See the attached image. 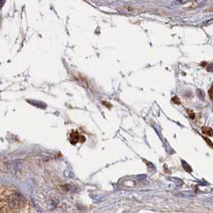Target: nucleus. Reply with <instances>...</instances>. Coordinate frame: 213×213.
<instances>
[{
    "label": "nucleus",
    "instance_id": "nucleus-2",
    "mask_svg": "<svg viewBox=\"0 0 213 213\" xmlns=\"http://www.w3.org/2000/svg\"><path fill=\"white\" fill-rule=\"evenodd\" d=\"M202 132H203V134L207 135V136H213V132L210 127H203V128H202Z\"/></svg>",
    "mask_w": 213,
    "mask_h": 213
},
{
    "label": "nucleus",
    "instance_id": "nucleus-3",
    "mask_svg": "<svg viewBox=\"0 0 213 213\" xmlns=\"http://www.w3.org/2000/svg\"><path fill=\"white\" fill-rule=\"evenodd\" d=\"M71 142H72V140H75V142L77 143L79 140V133L77 132H74V134L71 133Z\"/></svg>",
    "mask_w": 213,
    "mask_h": 213
},
{
    "label": "nucleus",
    "instance_id": "nucleus-4",
    "mask_svg": "<svg viewBox=\"0 0 213 213\" xmlns=\"http://www.w3.org/2000/svg\"><path fill=\"white\" fill-rule=\"evenodd\" d=\"M209 95H210V98H211V101H212V103H213V85L211 87V89L209 90Z\"/></svg>",
    "mask_w": 213,
    "mask_h": 213
},
{
    "label": "nucleus",
    "instance_id": "nucleus-1",
    "mask_svg": "<svg viewBox=\"0 0 213 213\" xmlns=\"http://www.w3.org/2000/svg\"><path fill=\"white\" fill-rule=\"evenodd\" d=\"M23 203V199L20 195H11V199H10V207L17 208L20 207Z\"/></svg>",
    "mask_w": 213,
    "mask_h": 213
}]
</instances>
